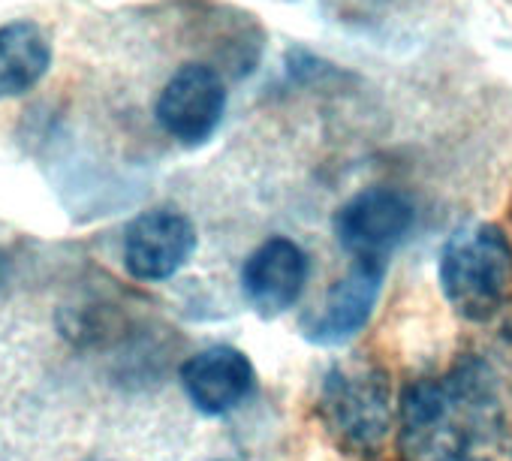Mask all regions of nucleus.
I'll return each mask as SVG.
<instances>
[{
  "instance_id": "obj_1",
  "label": "nucleus",
  "mask_w": 512,
  "mask_h": 461,
  "mask_svg": "<svg viewBox=\"0 0 512 461\" xmlns=\"http://www.w3.org/2000/svg\"><path fill=\"white\" fill-rule=\"evenodd\" d=\"M503 398L494 371L479 359L458 362L443 377L407 386L401 398L404 461H464L503 431Z\"/></svg>"
},
{
  "instance_id": "obj_2",
  "label": "nucleus",
  "mask_w": 512,
  "mask_h": 461,
  "mask_svg": "<svg viewBox=\"0 0 512 461\" xmlns=\"http://www.w3.org/2000/svg\"><path fill=\"white\" fill-rule=\"evenodd\" d=\"M440 287L464 320H491L512 287V245L494 223H467L440 254Z\"/></svg>"
},
{
  "instance_id": "obj_3",
  "label": "nucleus",
  "mask_w": 512,
  "mask_h": 461,
  "mask_svg": "<svg viewBox=\"0 0 512 461\" xmlns=\"http://www.w3.org/2000/svg\"><path fill=\"white\" fill-rule=\"evenodd\" d=\"M317 410L341 446L371 452L392 428L389 374L368 359H344L323 377Z\"/></svg>"
},
{
  "instance_id": "obj_4",
  "label": "nucleus",
  "mask_w": 512,
  "mask_h": 461,
  "mask_svg": "<svg viewBox=\"0 0 512 461\" xmlns=\"http://www.w3.org/2000/svg\"><path fill=\"white\" fill-rule=\"evenodd\" d=\"M416 223V208L395 187H368L347 199L335 214L338 245L365 263H386L407 242Z\"/></svg>"
},
{
  "instance_id": "obj_5",
  "label": "nucleus",
  "mask_w": 512,
  "mask_h": 461,
  "mask_svg": "<svg viewBox=\"0 0 512 461\" xmlns=\"http://www.w3.org/2000/svg\"><path fill=\"white\" fill-rule=\"evenodd\" d=\"M226 112L223 79L205 64H184L163 85L154 115L157 124L181 145H202L214 136Z\"/></svg>"
},
{
  "instance_id": "obj_6",
  "label": "nucleus",
  "mask_w": 512,
  "mask_h": 461,
  "mask_svg": "<svg viewBox=\"0 0 512 461\" xmlns=\"http://www.w3.org/2000/svg\"><path fill=\"white\" fill-rule=\"evenodd\" d=\"M383 275H386V263L353 260L350 272L338 278L329 287V293L317 302V308H311L302 317L305 338L323 347L350 341L371 320L383 290Z\"/></svg>"
},
{
  "instance_id": "obj_7",
  "label": "nucleus",
  "mask_w": 512,
  "mask_h": 461,
  "mask_svg": "<svg viewBox=\"0 0 512 461\" xmlns=\"http://www.w3.org/2000/svg\"><path fill=\"white\" fill-rule=\"evenodd\" d=\"M196 248L190 217L175 208H151L139 214L124 233V266L136 281L172 278Z\"/></svg>"
},
{
  "instance_id": "obj_8",
  "label": "nucleus",
  "mask_w": 512,
  "mask_h": 461,
  "mask_svg": "<svg viewBox=\"0 0 512 461\" xmlns=\"http://www.w3.org/2000/svg\"><path fill=\"white\" fill-rule=\"evenodd\" d=\"M308 254L290 239H269L256 248L241 269V293L260 317L290 311L308 284Z\"/></svg>"
},
{
  "instance_id": "obj_9",
  "label": "nucleus",
  "mask_w": 512,
  "mask_h": 461,
  "mask_svg": "<svg viewBox=\"0 0 512 461\" xmlns=\"http://www.w3.org/2000/svg\"><path fill=\"white\" fill-rule=\"evenodd\" d=\"M181 386L199 413L223 416V413L238 410L250 398L256 386V374H253L250 359L241 350L220 344L184 362Z\"/></svg>"
},
{
  "instance_id": "obj_10",
  "label": "nucleus",
  "mask_w": 512,
  "mask_h": 461,
  "mask_svg": "<svg viewBox=\"0 0 512 461\" xmlns=\"http://www.w3.org/2000/svg\"><path fill=\"white\" fill-rule=\"evenodd\" d=\"M52 67V40L31 19L0 25V100L34 91Z\"/></svg>"
},
{
  "instance_id": "obj_11",
  "label": "nucleus",
  "mask_w": 512,
  "mask_h": 461,
  "mask_svg": "<svg viewBox=\"0 0 512 461\" xmlns=\"http://www.w3.org/2000/svg\"><path fill=\"white\" fill-rule=\"evenodd\" d=\"M7 278H10V260H7L4 254H0V287L7 284Z\"/></svg>"
},
{
  "instance_id": "obj_12",
  "label": "nucleus",
  "mask_w": 512,
  "mask_h": 461,
  "mask_svg": "<svg viewBox=\"0 0 512 461\" xmlns=\"http://www.w3.org/2000/svg\"><path fill=\"white\" fill-rule=\"evenodd\" d=\"M464 461H476V458H464Z\"/></svg>"
}]
</instances>
